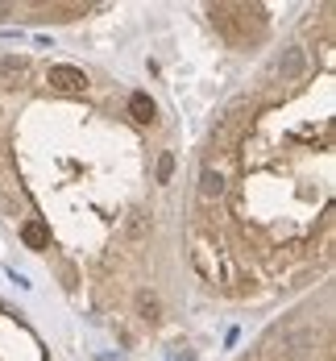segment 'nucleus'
<instances>
[{
	"label": "nucleus",
	"mask_w": 336,
	"mask_h": 361,
	"mask_svg": "<svg viewBox=\"0 0 336 361\" xmlns=\"http://www.w3.org/2000/svg\"><path fill=\"white\" fill-rule=\"evenodd\" d=\"M137 312H142V320H149V324H158V320H162V303H158L154 295H146V290L137 295Z\"/></svg>",
	"instance_id": "nucleus-9"
},
{
	"label": "nucleus",
	"mask_w": 336,
	"mask_h": 361,
	"mask_svg": "<svg viewBox=\"0 0 336 361\" xmlns=\"http://www.w3.org/2000/svg\"><path fill=\"white\" fill-rule=\"evenodd\" d=\"M129 112H133L137 125H154V121H158V109H154V100H149L146 92H133V96H129Z\"/></svg>",
	"instance_id": "nucleus-4"
},
{
	"label": "nucleus",
	"mask_w": 336,
	"mask_h": 361,
	"mask_svg": "<svg viewBox=\"0 0 336 361\" xmlns=\"http://www.w3.org/2000/svg\"><path fill=\"white\" fill-rule=\"evenodd\" d=\"M212 21L232 46H245V42H261L266 34V17H261L258 4H216L212 8Z\"/></svg>",
	"instance_id": "nucleus-1"
},
{
	"label": "nucleus",
	"mask_w": 336,
	"mask_h": 361,
	"mask_svg": "<svg viewBox=\"0 0 336 361\" xmlns=\"http://www.w3.org/2000/svg\"><path fill=\"white\" fill-rule=\"evenodd\" d=\"M50 87L54 92H67V96H79V92H87V75L79 71V67H71V63H58V67H50Z\"/></svg>",
	"instance_id": "nucleus-2"
},
{
	"label": "nucleus",
	"mask_w": 336,
	"mask_h": 361,
	"mask_svg": "<svg viewBox=\"0 0 336 361\" xmlns=\"http://www.w3.org/2000/svg\"><path fill=\"white\" fill-rule=\"evenodd\" d=\"M8 13H13V8H8V4H0V17H8Z\"/></svg>",
	"instance_id": "nucleus-12"
},
{
	"label": "nucleus",
	"mask_w": 336,
	"mask_h": 361,
	"mask_svg": "<svg viewBox=\"0 0 336 361\" xmlns=\"http://www.w3.org/2000/svg\"><path fill=\"white\" fill-rule=\"evenodd\" d=\"M170 175H175V154H162L158 158V183H170Z\"/></svg>",
	"instance_id": "nucleus-10"
},
{
	"label": "nucleus",
	"mask_w": 336,
	"mask_h": 361,
	"mask_svg": "<svg viewBox=\"0 0 336 361\" xmlns=\"http://www.w3.org/2000/svg\"><path fill=\"white\" fill-rule=\"evenodd\" d=\"M21 241H25L30 250H46V241H50V233H46V224H42V220H30V224L21 228Z\"/></svg>",
	"instance_id": "nucleus-7"
},
{
	"label": "nucleus",
	"mask_w": 336,
	"mask_h": 361,
	"mask_svg": "<svg viewBox=\"0 0 336 361\" xmlns=\"http://www.w3.org/2000/svg\"><path fill=\"white\" fill-rule=\"evenodd\" d=\"M0 75H4L8 83H25V75H30V63L8 54V59H0Z\"/></svg>",
	"instance_id": "nucleus-6"
},
{
	"label": "nucleus",
	"mask_w": 336,
	"mask_h": 361,
	"mask_svg": "<svg viewBox=\"0 0 336 361\" xmlns=\"http://www.w3.org/2000/svg\"><path fill=\"white\" fill-rule=\"evenodd\" d=\"M274 71H278V79H282V83H295V79H303V75H307V50H303V46L282 50V54H278V63H274Z\"/></svg>",
	"instance_id": "nucleus-3"
},
{
	"label": "nucleus",
	"mask_w": 336,
	"mask_h": 361,
	"mask_svg": "<svg viewBox=\"0 0 336 361\" xmlns=\"http://www.w3.org/2000/svg\"><path fill=\"white\" fill-rule=\"evenodd\" d=\"M199 195H204V200H220L224 195V175L216 166H204V175H199Z\"/></svg>",
	"instance_id": "nucleus-5"
},
{
	"label": "nucleus",
	"mask_w": 336,
	"mask_h": 361,
	"mask_svg": "<svg viewBox=\"0 0 336 361\" xmlns=\"http://www.w3.org/2000/svg\"><path fill=\"white\" fill-rule=\"evenodd\" d=\"M125 237H129V241H146L149 237V216L146 212H133V216L125 220Z\"/></svg>",
	"instance_id": "nucleus-8"
},
{
	"label": "nucleus",
	"mask_w": 336,
	"mask_h": 361,
	"mask_svg": "<svg viewBox=\"0 0 336 361\" xmlns=\"http://www.w3.org/2000/svg\"><path fill=\"white\" fill-rule=\"evenodd\" d=\"M170 361H195V357H191V349H187V345H179V349H170Z\"/></svg>",
	"instance_id": "nucleus-11"
}]
</instances>
